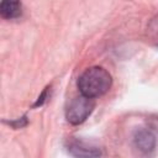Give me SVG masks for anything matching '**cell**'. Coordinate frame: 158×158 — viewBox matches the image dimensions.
I'll return each mask as SVG.
<instances>
[{"label": "cell", "instance_id": "obj_1", "mask_svg": "<svg viewBox=\"0 0 158 158\" xmlns=\"http://www.w3.org/2000/svg\"><path fill=\"white\" fill-rule=\"evenodd\" d=\"M112 84L111 74L102 67L94 65L86 68L78 79V89L80 94L95 99L109 91Z\"/></svg>", "mask_w": 158, "mask_h": 158}, {"label": "cell", "instance_id": "obj_2", "mask_svg": "<svg viewBox=\"0 0 158 158\" xmlns=\"http://www.w3.org/2000/svg\"><path fill=\"white\" fill-rule=\"evenodd\" d=\"M94 107V99L80 94L69 101L65 109V118L70 125H80L91 115Z\"/></svg>", "mask_w": 158, "mask_h": 158}, {"label": "cell", "instance_id": "obj_3", "mask_svg": "<svg viewBox=\"0 0 158 158\" xmlns=\"http://www.w3.org/2000/svg\"><path fill=\"white\" fill-rule=\"evenodd\" d=\"M132 141H133L135 147L142 153H151L154 151L157 146V136L154 131L147 127L137 128L133 132Z\"/></svg>", "mask_w": 158, "mask_h": 158}, {"label": "cell", "instance_id": "obj_4", "mask_svg": "<svg viewBox=\"0 0 158 158\" xmlns=\"http://www.w3.org/2000/svg\"><path fill=\"white\" fill-rule=\"evenodd\" d=\"M65 148L73 157H99L102 154L100 148L77 138H69L65 143Z\"/></svg>", "mask_w": 158, "mask_h": 158}, {"label": "cell", "instance_id": "obj_5", "mask_svg": "<svg viewBox=\"0 0 158 158\" xmlns=\"http://www.w3.org/2000/svg\"><path fill=\"white\" fill-rule=\"evenodd\" d=\"M21 15V0H1L0 16L5 20H14Z\"/></svg>", "mask_w": 158, "mask_h": 158}, {"label": "cell", "instance_id": "obj_6", "mask_svg": "<svg viewBox=\"0 0 158 158\" xmlns=\"http://www.w3.org/2000/svg\"><path fill=\"white\" fill-rule=\"evenodd\" d=\"M146 38L148 43L158 47V14L149 20L146 28Z\"/></svg>", "mask_w": 158, "mask_h": 158}, {"label": "cell", "instance_id": "obj_7", "mask_svg": "<svg viewBox=\"0 0 158 158\" xmlns=\"http://www.w3.org/2000/svg\"><path fill=\"white\" fill-rule=\"evenodd\" d=\"M4 122H5V123H7L9 126H11L12 128L17 130V128H22V127L27 126L28 120H27V116H26V115H23V116L19 117V118H15V120H11V121H6V120H5Z\"/></svg>", "mask_w": 158, "mask_h": 158}, {"label": "cell", "instance_id": "obj_8", "mask_svg": "<svg viewBox=\"0 0 158 158\" xmlns=\"http://www.w3.org/2000/svg\"><path fill=\"white\" fill-rule=\"evenodd\" d=\"M48 91H49V86H46L43 89V91L40 94V96L37 98L36 102L32 105V107H40V106H42L44 104V101L47 100V98H48Z\"/></svg>", "mask_w": 158, "mask_h": 158}]
</instances>
